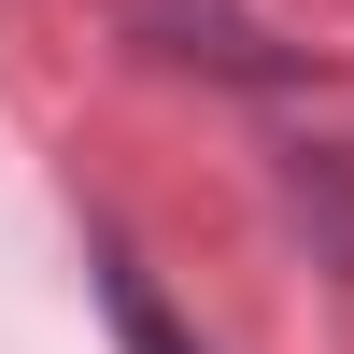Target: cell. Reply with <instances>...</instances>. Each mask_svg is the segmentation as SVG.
I'll return each instance as SVG.
<instances>
[{
	"label": "cell",
	"mask_w": 354,
	"mask_h": 354,
	"mask_svg": "<svg viewBox=\"0 0 354 354\" xmlns=\"http://www.w3.org/2000/svg\"><path fill=\"white\" fill-rule=\"evenodd\" d=\"M100 312H113V340H128V354H198L185 326H170V298H156V270H142L128 241H100Z\"/></svg>",
	"instance_id": "6da1fadb"
}]
</instances>
